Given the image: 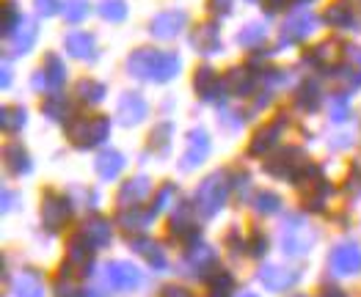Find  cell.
<instances>
[{"instance_id":"1","label":"cell","mask_w":361,"mask_h":297,"mask_svg":"<svg viewBox=\"0 0 361 297\" xmlns=\"http://www.w3.org/2000/svg\"><path fill=\"white\" fill-rule=\"evenodd\" d=\"M182 58L171 50H154V47H138L127 58V75L147 83H169L180 75Z\"/></svg>"},{"instance_id":"2","label":"cell","mask_w":361,"mask_h":297,"mask_svg":"<svg viewBox=\"0 0 361 297\" xmlns=\"http://www.w3.org/2000/svg\"><path fill=\"white\" fill-rule=\"evenodd\" d=\"M276 239H279V251H281L287 259L298 262V259H306V256L314 251V245H317V239H320V232H317V226L309 220L306 212H284V217H281V223H279Z\"/></svg>"},{"instance_id":"3","label":"cell","mask_w":361,"mask_h":297,"mask_svg":"<svg viewBox=\"0 0 361 297\" xmlns=\"http://www.w3.org/2000/svg\"><path fill=\"white\" fill-rule=\"evenodd\" d=\"M229 198H232V177H229V171H212L196 184L190 201H193L196 215L202 220H212V217H218L224 212Z\"/></svg>"},{"instance_id":"4","label":"cell","mask_w":361,"mask_h":297,"mask_svg":"<svg viewBox=\"0 0 361 297\" xmlns=\"http://www.w3.org/2000/svg\"><path fill=\"white\" fill-rule=\"evenodd\" d=\"M174 270L180 272L182 278H188V281L207 284L212 275L221 270V253H218V248L212 242L196 239V242L185 245V251H182V256L177 259Z\"/></svg>"},{"instance_id":"5","label":"cell","mask_w":361,"mask_h":297,"mask_svg":"<svg viewBox=\"0 0 361 297\" xmlns=\"http://www.w3.org/2000/svg\"><path fill=\"white\" fill-rule=\"evenodd\" d=\"M94 278H97L99 289H105L108 295H133L147 281L144 270L133 265L130 259H108L105 265H97Z\"/></svg>"},{"instance_id":"6","label":"cell","mask_w":361,"mask_h":297,"mask_svg":"<svg viewBox=\"0 0 361 297\" xmlns=\"http://www.w3.org/2000/svg\"><path fill=\"white\" fill-rule=\"evenodd\" d=\"M66 138L75 148H97L111 138V119L97 113V116H75L66 124Z\"/></svg>"},{"instance_id":"7","label":"cell","mask_w":361,"mask_h":297,"mask_svg":"<svg viewBox=\"0 0 361 297\" xmlns=\"http://www.w3.org/2000/svg\"><path fill=\"white\" fill-rule=\"evenodd\" d=\"M326 270L334 281H348L361 275V245L356 239L345 237L334 242L329 256H326Z\"/></svg>"},{"instance_id":"8","label":"cell","mask_w":361,"mask_h":297,"mask_svg":"<svg viewBox=\"0 0 361 297\" xmlns=\"http://www.w3.org/2000/svg\"><path fill=\"white\" fill-rule=\"evenodd\" d=\"M72 212L75 204L66 193L59 190H44L42 193V201H39V220H42V229L50 232V234H59L69 226L72 220Z\"/></svg>"},{"instance_id":"9","label":"cell","mask_w":361,"mask_h":297,"mask_svg":"<svg viewBox=\"0 0 361 297\" xmlns=\"http://www.w3.org/2000/svg\"><path fill=\"white\" fill-rule=\"evenodd\" d=\"M254 278L271 295H293V289L301 284L303 270L290 267V265H279V262H262L259 270L254 272Z\"/></svg>"},{"instance_id":"10","label":"cell","mask_w":361,"mask_h":297,"mask_svg":"<svg viewBox=\"0 0 361 297\" xmlns=\"http://www.w3.org/2000/svg\"><path fill=\"white\" fill-rule=\"evenodd\" d=\"M306 165H309V157H306V151L301 146H281L265 160V174L295 184Z\"/></svg>"},{"instance_id":"11","label":"cell","mask_w":361,"mask_h":297,"mask_svg":"<svg viewBox=\"0 0 361 297\" xmlns=\"http://www.w3.org/2000/svg\"><path fill=\"white\" fill-rule=\"evenodd\" d=\"M212 151V138L204 127H193L188 132V141H185V151L180 157V171L182 174H193L196 168H202L207 160H210Z\"/></svg>"},{"instance_id":"12","label":"cell","mask_w":361,"mask_h":297,"mask_svg":"<svg viewBox=\"0 0 361 297\" xmlns=\"http://www.w3.org/2000/svg\"><path fill=\"white\" fill-rule=\"evenodd\" d=\"M196 217H199V215H196V207H193V201L182 198L180 204L174 207V212L169 215V234H171L174 239H180L182 245H190V242L202 239Z\"/></svg>"},{"instance_id":"13","label":"cell","mask_w":361,"mask_h":297,"mask_svg":"<svg viewBox=\"0 0 361 297\" xmlns=\"http://www.w3.org/2000/svg\"><path fill=\"white\" fill-rule=\"evenodd\" d=\"M154 184L147 174H135V177L124 179L119 184V193H116V204L119 209H130V207H147V201H152L154 196Z\"/></svg>"},{"instance_id":"14","label":"cell","mask_w":361,"mask_h":297,"mask_svg":"<svg viewBox=\"0 0 361 297\" xmlns=\"http://www.w3.org/2000/svg\"><path fill=\"white\" fill-rule=\"evenodd\" d=\"M284 127H287V116H284V113L276 121H271V124L259 127V129L254 132L251 144H248V157H262V160H268L276 148H281L279 144H281Z\"/></svg>"},{"instance_id":"15","label":"cell","mask_w":361,"mask_h":297,"mask_svg":"<svg viewBox=\"0 0 361 297\" xmlns=\"http://www.w3.org/2000/svg\"><path fill=\"white\" fill-rule=\"evenodd\" d=\"M114 220L111 217H105V215H89L83 223H80V229H78V234L86 239V245H89L94 253H99V251H105L111 242H114Z\"/></svg>"},{"instance_id":"16","label":"cell","mask_w":361,"mask_h":297,"mask_svg":"<svg viewBox=\"0 0 361 297\" xmlns=\"http://www.w3.org/2000/svg\"><path fill=\"white\" fill-rule=\"evenodd\" d=\"M8 295L11 297H47L44 275L36 267H23L8 275Z\"/></svg>"},{"instance_id":"17","label":"cell","mask_w":361,"mask_h":297,"mask_svg":"<svg viewBox=\"0 0 361 297\" xmlns=\"http://www.w3.org/2000/svg\"><path fill=\"white\" fill-rule=\"evenodd\" d=\"M314 30H317V14L309 11V8H301V11H295L293 17L284 20L279 42L281 44H301L303 39H309Z\"/></svg>"},{"instance_id":"18","label":"cell","mask_w":361,"mask_h":297,"mask_svg":"<svg viewBox=\"0 0 361 297\" xmlns=\"http://www.w3.org/2000/svg\"><path fill=\"white\" fill-rule=\"evenodd\" d=\"M127 242H130L133 253L144 256V262L149 265L152 272H166V270L171 267V259H169L166 248H163L157 239H152L149 234H138V237H130Z\"/></svg>"},{"instance_id":"19","label":"cell","mask_w":361,"mask_h":297,"mask_svg":"<svg viewBox=\"0 0 361 297\" xmlns=\"http://www.w3.org/2000/svg\"><path fill=\"white\" fill-rule=\"evenodd\" d=\"M154 220H157V212H154L149 204H147V207H130V209H119V212H116V226H121L130 237L147 234Z\"/></svg>"},{"instance_id":"20","label":"cell","mask_w":361,"mask_h":297,"mask_svg":"<svg viewBox=\"0 0 361 297\" xmlns=\"http://www.w3.org/2000/svg\"><path fill=\"white\" fill-rule=\"evenodd\" d=\"M147 116H149V102L138 91H127L116 105V121L121 127H138Z\"/></svg>"},{"instance_id":"21","label":"cell","mask_w":361,"mask_h":297,"mask_svg":"<svg viewBox=\"0 0 361 297\" xmlns=\"http://www.w3.org/2000/svg\"><path fill=\"white\" fill-rule=\"evenodd\" d=\"M188 28V14L182 8H166L157 17H152L149 33L154 39H177Z\"/></svg>"},{"instance_id":"22","label":"cell","mask_w":361,"mask_h":297,"mask_svg":"<svg viewBox=\"0 0 361 297\" xmlns=\"http://www.w3.org/2000/svg\"><path fill=\"white\" fill-rule=\"evenodd\" d=\"M193 89L196 94L204 99V102H215V105H224V99H226V86H224V80H218V75H215V69L212 66H199L196 69V75H193Z\"/></svg>"},{"instance_id":"23","label":"cell","mask_w":361,"mask_h":297,"mask_svg":"<svg viewBox=\"0 0 361 297\" xmlns=\"http://www.w3.org/2000/svg\"><path fill=\"white\" fill-rule=\"evenodd\" d=\"M63 47H66V53H69L72 58L89 61V63L97 61V56H99L97 39H94V33H89V30H72V33H66Z\"/></svg>"},{"instance_id":"24","label":"cell","mask_w":361,"mask_h":297,"mask_svg":"<svg viewBox=\"0 0 361 297\" xmlns=\"http://www.w3.org/2000/svg\"><path fill=\"white\" fill-rule=\"evenodd\" d=\"M127 168V157L116 148H102L94 160V171L102 182H116Z\"/></svg>"},{"instance_id":"25","label":"cell","mask_w":361,"mask_h":297,"mask_svg":"<svg viewBox=\"0 0 361 297\" xmlns=\"http://www.w3.org/2000/svg\"><path fill=\"white\" fill-rule=\"evenodd\" d=\"M190 44H193V50L202 53V56H215V53H221V28H218L215 23H202V25H196L193 33H190Z\"/></svg>"},{"instance_id":"26","label":"cell","mask_w":361,"mask_h":297,"mask_svg":"<svg viewBox=\"0 0 361 297\" xmlns=\"http://www.w3.org/2000/svg\"><path fill=\"white\" fill-rule=\"evenodd\" d=\"M3 160H6V168L11 177H28L33 171V160H30L28 148L17 141H11L8 146L3 148Z\"/></svg>"},{"instance_id":"27","label":"cell","mask_w":361,"mask_h":297,"mask_svg":"<svg viewBox=\"0 0 361 297\" xmlns=\"http://www.w3.org/2000/svg\"><path fill=\"white\" fill-rule=\"evenodd\" d=\"M36 36H39V25L33 17H25L20 23V28L11 33V53L14 56H25L30 53V47L36 44Z\"/></svg>"},{"instance_id":"28","label":"cell","mask_w":361,"mask_h":297,"mask_svg":"<svg viewBox=\"0 0 361 297\" xmlns=\"http://www.w3.org/2000/svg\"><path fill=\"white\" fill-rule=\"evenodd\" d=\"M180 201H182V198H180V187H177L174 182H163V184L154 190L149 207L154 209V212H157V217H160V215H166V212L171 215V212H174V207H177Z\"/></svg>"},{"instance_id":"29","label":"cell","mask_w":361,"mask_h":297,"mask_svg":"<svg viewBox=\"0 0 361 297\" xmlns=\"http://www.w3.org/2000/svg\"><path fill=\"white\" fill-rule=\"evenodd\" d=\"M171 144H174V124H171V121H160V124H154L149 132L152 154H154V157H169Z\"/></svg>"},{"instance_id":"30","label":"cell","mask_w":361,"mask_h":297,"mask_svg":"<svg viewBox=\"0 0 361 297\" xmlns=\"http://www.w3.org/2000/svg\"><path fill=\"white\" fill-rule=\"evenodd\" d=\"M224 86H226V94H232V96H248V94L254 91V86H257V77H254L248 69L235 66V69L226 72Z\"/></svg>"},{"instance_id":"31","label":"cell","mask_w":361,"mask_h":297,"mask_svg":"<svg viewBox=\"0 0 361 297\" xmlns=\"http://www.w3.org/2000/svg\"><path fill=\"white\" fill-rule=\"evenodd\" d=\"M326 23L339 30L356 28V14H353L350 0H334L331 6L326 8Z\"/></svg>"},{"instance_id":"32","label":"cell","mask_w":361,"mask_h":297,"mask_svg":"<svg viewBox=\"0 0 361 297\" xmlns=\"http://www.w3.org/2000/svg\"><path fill=\"white\" fill-rule=\"evenodd\" d=\"M251 209H254L259 217H273V215H281L284 198H281L276 190H257L254 198H251Z\"/></svg>"},{"instance_id":"33","label":"cell","mask_w":361,"mask_h":297,"mask_svg":"<svg viewBox=\"0 0 361 297\" xmlns=\"http://www.w3.org/2000/svg\"><path fill=\"white\" fill-rule=\"evenodd\" d=\"M42 113L50 121H72V105H69V96L61 94V91H53L44 102H42Z\"/></svg>"},{"instance_id":"34","label":"cell","mask_w":361,"mask_h":297,"mask_svg":"<svg viewBox=\"0 0 361 297\" xmlns=\"http://www.w3.org/2000/svg\"><path fill=\"white\" fill-rule=\"evenodd\" d=\"M42 77H44V83H47V89L50 91H61L63 86V80H66V66H63V61L56 56V53H50V56H44V63H42Z\"/></svg>"},{"instance_id":"35","label":"cell","mask_w":361,"mask_h":297,"mask_svg":"<svg viewBox=\"0 0 361 297\" xmlns=\"http://www.w3.org/2000/svg\"><path fill=\"white\" fill-rule=\"evenodd\" d=\"M25 124H28L25 108H20V105H6V108L0 110V127H3L6 135H17Z\"/></svg>"},{"instance_id":"36","label":"cell","mask_w":361,"mask_h":297,"mask_svg":"<svg viewBox=\"0 0 361 297\" xmlns=\"http://www.w3.org/2000/svg\"><path fill=\"white\" fill-rule=\"evenodd\" d=\"M320 102H323V94H320V86L314 83V80H306L298 86V94H295V105L306 110V113H314L317 108H320Z\"/></svg>"},{"instance_id":"37","label":"cell","mask_w":361,"mask_h":297,"mask_svg":"<svg viewBox=\"0 0 361 297\" xmlns=\"http://www.w3.org/2000/svg\"><path fill=\"white\" fill-rule=\"evenodd\" d=\"M75 91H78V96H80L86 105H99V102L105 99V94H108L105 83H99V80H94V77H83Z\"/></svg>"},{"instance_id":"38","label":"cell","mask_w":361,"mask_h":297,"mask_svg":"<svg viewBox=\"0 0 361 297\" xmlns=\"http://www.w3.org/2000/svg\"><path fill=\"white\" fill-rule=\"evenodd\" d=\"M232 177V196L240 201V204H251V198H254V182H251V174L248 171H235V174H229Z\"/></svg>"},{"instance_id":"39","label":"cell","mask_w":361,"mask_h":297,"mask_svg":"<svg viewBox=\"0 0 361 297\" xmlns=\"http://www.w3.org/2000/svg\"><path fill=\"white\" fill-rule=\"evenodd\" d=\"M329 119L334 124H342V121L350 119V96L348 94H331L329 96Z\"/></svg>"},{"instance_id":"40","label":"cell","mask_w":361,"mask_h":297,"mask_svg":"<svg viewBox=\"0 0 361 297\" xmlns=\"http://www.w3.org/2000/svg\"><path fill=\"white\" fill-rule=\"evenodd\" d=\"M265 36H268V28H265L262 23H248V25L238 33V44H240V47H257V44L265 42Z\"/></svg>"},{"instance_id":"41","label":"cell","mask_w":361,"mask_h":297,"mask_svg":"<svg viewBox=\"0 0 361 297\" xmlns=\"http://www.w3.org/2000/svg\"><path fill=\"white\" fill-rule=\"evenodd\" d=\"M99 17L108 23H121L127 17V0H99Z\"/></svg>"},{"instance_id":"42","label":"cell","mask_w":361,"mask_h":297,"mask_svg":"<svg viewBox=\"0 0 361 297\" xmlns=\"http://www.w3.org/2000/svg\"><path fill=\"white\" fill-rule=\"evenodd\" d=\"M23 20H25V17L20 14V6H17L14 0H6V6H3V36L11 39V33L20 28Z\"/></svg>"},{"instance_id":"43","label":"cell","mask_w":361,"mask_h":297,"mask_svg":"<svg viewBox=\"0 0 361 297\" xmlns=\"http://www.w3.org/2000/svg\"><path fill=\"white\" fill-rule=\"evenodd\" d=\"M89 11H91L89 0H63V20L72 23V25L83 23L89 17Z\"/></svg>"},{"instance_id":"44","label":"cell","mask_w":361,"mask_h":297,"mask_svg":"<svg viewBox=\"0 0 361 297\" xmlns=\"http://www.w3.org/2000/svg\"><path fill=\"white\" fill-rule=\"evenodd\" d=\"M268 248H271L268 234L262 229H251V234H248V256L251 259H265L268 256Z\"/></svg>"},{"instance_id":"45","label":"cell","mask_w":361,"mask_h":297,"mask_svg":"<svg viewBox=\"0 0 361 297\" xmlns=\"http://www.w3.org/2000/svg\"><path fill=\"white\" fill-rule=\"evenodd\" d=\"M224 245L229 248L232 256H248V237H243L240 229H229L224 237Z\"/></svg>"},{"instance_id":"46","label":"cell","mask_w":361,"mask_h":297,"mask_svg":"<svg viewBox=\"0 0 361 297\" xmlns=\"http://www.w3.org/2000/svg\"><path fill=\"white\" fill-rule=\"evenodd\" d=\"M17 207H23V193L14 187H3V212H14Z\"/></svg>"},{"instance_id":"47","label":"cell","mask_w":361,"mask_h":297,"mask_svg":"<svg viewBox=\"0 0 361 297\" xmlns=\"http://www.w3.org/2000/svg\"><path fill=\"white\" fill-rule=\"evenodd\" d=\"M350 198H361V165H353V171L348 174V184H345Z\"/></svg>"},{"instance_id":"48","label":"cell","mask_w":361,"mask_h":297,"mask_svg":"<svg viewBox=\"0 0 361 297\" xmlns=\"http://www.w3.org/2000/svg\"><path fill=\"white\" fill-rule=\"evenodd\" d=\"M33 6H36V11L42 17H53V14H59L61 8H63L61 0H33Z\"/></svg>"},{"instance_id":"49","label":"cell","mask_w":361,"mask_h":297,"mask_svg":"<svg viewBox=\"0 0 361 297\" xmlns=\"http://www.w3.org/2000/svg\"><path fill=\"white\" fill-rule=\"evenodd\" d=\"M160 297H196L185 284H166L163 289H160Z\"/></svg>"},{"instance_id":"50","label":"cell","mask_w":361,"mask_h":297,"mask_svg":"<svg viewBox=\"0 0 361 297\" xmlns=\"http://www.w3.org/2000/svg\"><path fill=\"white\" fill-rule=\"evenodd\" d=\"M221 124L229 129H240L245 119H240V113H235V110H221Z\"/></svg>"},{"instance_id":"51","label":"cell","mask_w":361,"mask_h":297,"mask_svg":"<svg viewBox=\"0 0 361 297\" xmlns=\"http://www.w3.org/2000/svg\"><path fill=\"white\" fill-rule=\"evenodd\" d=\"M232 8H235V0H210V11L218 17L232 14Z\"/></svg>"},{"instance_id":"52","label":"cell","mask_w":361,"mask_h":297,"mask_svg":"<svg viewBox=\"0 0 361 297\" xmlns=\"http://www.w3.org/2000/svg\"><path fill=\"white\" fill-rule=\"evenodd\" d=\"M259 3H262V8H265L268 14H279L281 8H287L290 0H259Z\"/></svg>"},{"instance_id":"53","label":"cell","mask_w":361,"mask_h":297,"mask_svg":"<svg viewBox=\"0 0 361 297\" xmlns=\"http://www.w3.org/2000/svg\"><path fill=\"white\" fill-rule=\"evenodd\" d=\"M320 297H348V292H345V289H339V286H323Z\"/></svg>"},{"instance_id":"54","label":"cell","mask_w":361,"mask_h":297,"mask_svg":"<svg viewBox=\"0 0 361 297\" xmlns=\"http://www.w3.org/2000/svg\"><path fill=\"white\" fill-rule=\"evenodd\" d=\"M339 141H331V148H350L353 146V138H348V135H336Z\"/></svg>"},{"instance_id":"55","label":"cell","mask_w":361,"mask_h":297,"mask_svg":"<svg viewBox=\"0 0 361 297\" xmlns=\"http://www.w3.org/2000/svg\"><path fill=\"white\" fill-rule=\"evenodd\" d=\"M8 86H11V66L3 63V89H8Z\"/></svg>"},{"instance_id":"56","label":"cell","mask_w":361,"mask_h":297,"mask_svg":"<svg viewBox=\"0 0 361 297\" xmlns=\"http://www.w3.org/2000/svg\"><path fill=\"white\" fill-rule=\"evenodd\" d=\"M232 297H259V295H257L254 289H238V292H235Z\"/></svg>"},{"instance_id":"57","label":"cell","mask_w":361,"mask_h":297,"mask_svg":"<svg viewBox=\"0 0 361 297\" xmlns=\"http://www.w3.org/2000/svg\"><path fill=\"white\" fill-rule=\"evenodd\" d=\"M287 297H314V295H309V292H293V295H287Z\"/></svg>"},{"instance_id":"58","label":"cell","mask_w":361,"mask_h":297,"mask_svg":"<svg viewBox=\"0 0 361 297\" xmlns=\"http://www.w3.org/2000/svg\"><path fill=\"white\" fill-rule=\"evenodd\" d=\"M295 3H312V0H295Z\"/></svg>"},{"instance_id":"59","label":"cell","mask_w":361,"mask_h":297,"mask_svg":"<svg viewBox=\"0 0 361 297\" xmlns=\"http://www.w3.org/2000/svg\"><path fill=\"white\" fill-rule=\"evenodd\" d=\"M356 61H359V63H361V53H356Z\"/></svg>"}]
</instances>
